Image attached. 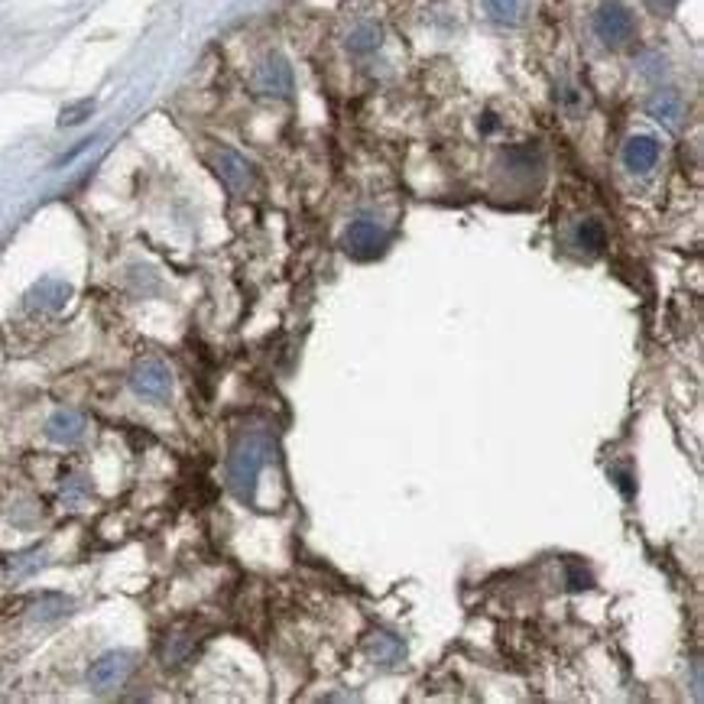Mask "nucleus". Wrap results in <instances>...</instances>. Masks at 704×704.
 Here are the masks:
<instances>
[{"mask_svg":"<svg viewBox=\"0 0 704 704\" xmlns=\"http://www.w3.org/2000/svg\"><path fill=\"white\" fill-rule=\"evenodd\" d=\"M270 451H273L270 438H263V435H244L241 442H237L234 455L228 461V481L241 500L254 503L260 471H263V464L270 461Z\"/></svg>","mask_w":704,"mask_h":704,"instance_id":"f257e3e1","label":"nucleus"},{"mask_svg":"<svg viewBox=\"0 0 704 704\" xmlns=\"http://www.w3.org/2000/svg\"><path fill=\"white\" fill-rule=\"evenodd\" d=\"M130 672H134V653L111 649V653H104L101 659L91 662L88 685L95 688V692H114V688H121L127 682Z\"/></svg>","mask_w":704,"mask_h":704,"instance_id":"f03ea898","label":"nucleus"},{"mask_svg":"<svg viewBox=\"0 0 704 704\" xmlns=\"http://www.w3.org/2000/svg\"><path fill=\"white\" fill-rule=\"evenodd\" d=\"M633 13L623 7V4H604L601 10L594 13V33L601 39L604 46H627L633 39Z\"/></svg>","mask_w":704,"mask_h":704,"instance_id":"7ed1b4c3","label":"nucleus"},{"mask_svg":"<svg viewBox=\"0 0 704 704\" xmlns=\"http://www.w3.org/2000/svg\"><path fill=\"white\" fill-rule=\"evenodd\" d=\"M130 387H134V393H140L143 400L163 403L172 396V374L163 361H140L130 370Z\"/></svg>","mask_w":704,"mask_h":704,"instance_id":"20e7f679","label":"nucleus"},{"mask_svg":"<svg viewBox=\"0 0 704 704\" xmlns=\"http://www.w3.org/2000/svg\"><path fill=\"white\" fill-rule=\"evenodd\" d=\"M254 85L260 95L270 98H289L292 95V69L283 56H267L260 62V69L254 75Z\"/></svg>","mask_w":704,"mask_h":704,"instance_id":"39448f33","label":"nucleus"},{"mask_svg":"<svg viewBox=\"0 0 704 704\" xmlns=\"http://www.w3.org/2000/svg\"><path fill=\"white\" fill-rule=\"evenodd\" d=\"M344 244H348L351 257L370 260V257H377L383 247H387V234H383V228L374 221H354L348 228V234H344Z\"/></svg>","mask_w":704,"mask_h":704,"instance_id":"423d86ee","label":"nucleus"},{"mask_svg":"<svg viewBox=\"0 0 704 704\" xmlns=\"http://www.w3.org/2000/svg\"><path fill=\"white\" fill-rule=\"evenodd\" d=\"M215 169L234 192H244V189L254 185V166H250L247 159L241 153H234V150H218L215 153Z\"/></svg>","mask_w":704,"mask_h":704,"instance_id":"0eeeda50","label":"nucleus"},{"mask_svg":"<svg viewBox=\"0 0 704 704\" xmlns=\"http://www.w3.org/2000/svg\"><path fill=\"white\" fill-rule=\"evenodd\" d=\"M46 435H49L56 445H75V442H82V435H85V416H82V413H72V409H59V413L49 416Z\"/></svg>","mask_w":704,"mask_h":704,"instance_id":"6e6552de","label":"nucleus"},{"mask_svg":"<svg viewBox=\"0 0 704 704\" xmlns=\"http://www.w3.org/2000/svg\"><path fill=\"white\" fill-rule=\"evenodd\" d=\"M69 296H72L69 283H62V280H43V283H36L30 292H26V305H30V309L59 312L62 305L69 302Z\"/></svg>","mask_w":704,"mask_h":704,"instance_id":"1a4fd4ad","label":"nucleus"},{"mask_svg":"<svg viewBox=\"0 0 704 704\" xmlns=\"http://www.w3.org/2000/svg\"><path fill=\"white\" fill-rule=\"evenodd\" d=\"M623 163H627L630 172H649L659 163V143L653 137H633L623 146Z\"/></svg>","mask_w":704,"mask_h":704,"instance_id":"9d476101","label":"nucleus"},{"mask_svg":"<svg viewBox=\"0 0 704 704\" xmlns=\"http://www.w3.org/2000/svg\"><path fill=\"white\" fill-rule=\"evenodd\" d=\"M649 114L656 117L659 124H666V127H679V121L685 117V101L682 95H675V91H656L653 98H649Z\"/></svg>","mask_w":704,"mask_h":704,"instance_id":"9b49d317","label":"nucleus"},{"mask_svg":"<svg viewBox=\"0 0 704 704\" xmlns=\"http://www.w3.org/2000/svg\"><path fill=\"white\" fill-rule=\"evenodd\" d=\"M367 656L380 662V666H396L403 659V643L390 633H370L367 636Z\"/></svg>","mask_w":704,"mask_h":704,"instance_id":"f8f14e48","label":"nucleus"},{"mask_svg":"<svg viewBox=\"0 0 704 704\" xmlns=\"http://www.w3.org/2000/svg\"><path fill=\"white\" fill-rule=\"evenodd\" d=\"M484 7L490 13V20H497L503 26H516L526 17L529 0H484Z\"/></svg>","mask_w":704,"mask_h":704,"instance_id":"ddd939ff","label":"nucleus"},{"mask_svg":"<svg viewBox=\"0 0 704 704\" xmlns=\"http://www.w3.org/2000/svg\"><path fill=\"white\" fill-rule=\"evenodd\" d=\"M380 39H383V33H380L377 23H361L357 30H351L348 49L357 52V56H367V52H374L380 46Z\"/></svg>","mask_w":704,"mask_h":704,"instance_id":"4468645a","label":"nucleus"},{"mask_svg":"<svg viewBox=\"0 0 704 704\" xmlns=\"http://www.w3.org/2000/svg\"><path fill=\"white\" fill-rule=\"evenodd\" d=\"M575 244H578L581 250H588V254H601L604 244H607L604 224H601V221H584V224H578Z\"/></svg>","mask_w":704,"mask_h":704,"instance_id":"2eb2a0df","label":"nucleus"},{"mask_svg":"<svg viewBox=\"0 0 704 704\" xmlns=\"http://www.w3.org/2000/svg\"><path fill=\"white\" fill-rule=\"evenodd\" d=\"M69 607H72L69 597H62V594H46V597H39V601H36L33 617H36V620H52V617L69 614Z\"/></svg>","mask_w":704,"mask_h":704,"instance_id":"dca6fc26","label":"nucleus"},{"mask_svg":"<svg viewBox=\"0 0 704 704\" xmlns=\"http://www.w3.org/2000/svg\"><path fill=\"white\" fill-rule=\"evenodd\" d=\"M91 111H95V101H78V104H72V108H65V111H62L59 124H62V127H75V124L88 121Z\"/></svg>","mask_w":704,"mask_h":704,"instance_id":"f3484780","label":"nucleus"},{"mask_svg":"<svg viewBox=\"0 0 704 704\" xmlns=\"http://www.w3.org/2000/svg\"><path fill=\"white\" fill-rule=\"evenodd\" d=\"M643 4L653 13H659V17H666V13H672L675 7H679V0H643Z\"/></svg>","mask_w":704,"mask_h":704,"instance_id":"a211bd4d","label":"nucleus"},{"mask_svg":"<svg viewBox=\"0 0 704 704\" xmlns=\"http://www.w3.org/2000/svg\"><path fill=\"white\" fill-rule=\"evenodd\" d=\"M568 575H571V591L591 588V575H588V571H584V575H581V571H578L575 565H571V568H568Z\"/></svg>","mask_w":704,"mask_h":704,"instance_id":"6ab92c4d","label":"nucleus"}]
</instances>
